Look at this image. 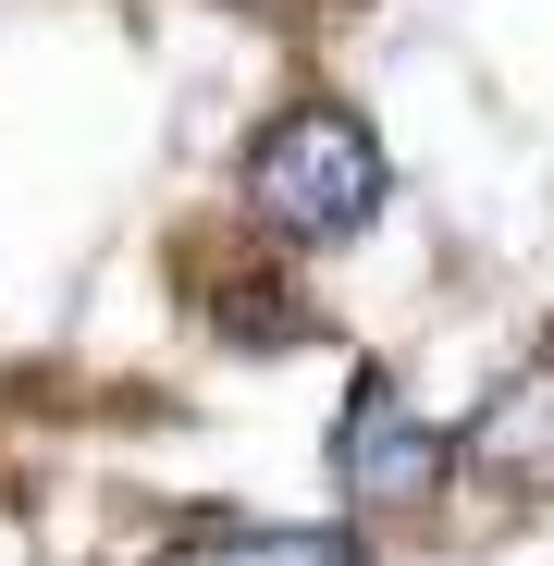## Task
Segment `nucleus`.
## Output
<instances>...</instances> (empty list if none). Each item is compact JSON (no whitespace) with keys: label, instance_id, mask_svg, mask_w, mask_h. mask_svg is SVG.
Instances as JSON below:
<instances>
[{"label":"nucleus","instance_id":"f03ea898","mask_svg":"<svg viewBox=\"0 0 554 566\" xmlns=\"http://www.w3.org/2000/svg\"><path fill=\"white\" fill-rule=\"evenodd\" d=\"M333 468H345V493L357 505H419L443 468H456V443L395 395V382H357V407H345V443H333Z\"/></svg>","mask_w":554,"mask_h":566},{"label":"nucleus","instance_id":"20e7f679","mask_svg":"<svg viewBox=\"0 0 554 566\" xmlns=\"http://www.w3.org/2000/svg\"><path fill=\"white\" fill-rule=\"evenodd\" d=\"M160 566H369V554H357V530H198Z\"/></svg>","mask_w":554,"mask_h":566},{"label":"nucleus","instance_id":"f257e3e1","mask_svg":"<svg viewBox=\"0 0 554 566\" xmlns=\"http://www.w3.org/2000/svg\"><path fill=\"white\" fill-rule=\"evenodd\" d=\"M234 185H247V210H259L271 234H296V247H345V234L383 222L395 160H383V136H369L345 99H284V112L247 136Z\"/></svg>","mask_w":554,"mask_h":566},{"label":"nucleus","instance_id":"7ed1b4c3","mask_svg":"<svg viewBox=\"0 0 554 566\" xmlns=\"http://www.w3.org/2000/svg\"><path fill=\"white\" fill-rule=\"evenodd\" d=\"M456 455H469L493 493H518V505H542V493H554V345H542L518 382L469 419V443H456Z\"/></svg>","mask_w":554,"mask_h":566}]
</instances>
